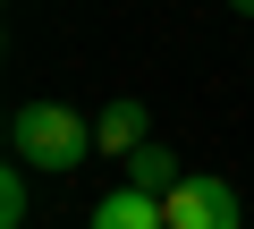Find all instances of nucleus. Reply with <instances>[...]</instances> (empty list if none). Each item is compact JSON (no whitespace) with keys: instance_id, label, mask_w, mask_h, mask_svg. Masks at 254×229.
I'll use <instances>...</instances> for the list:
<instances>
[{"instance_id":"nucleus-1","label":"nucleus","mask_w":254,"mask_h":229,"mask_svg":"<svg viewBox=\"0 0 254 229\" xmlns=\"http://www.w3.org/2000/svg\"><path fill=\"white\" fill-rule=\"evenodd\" d=\"M93 153H102V136H93V119H76L68 102H26L17 119H9V161H26V170L68 178V170L93 161Z\"/></svg>"},{"instance_id":"nucleus-2","label":"nucleus","mask_w":254,"mask_h":229,"mask_svg":"<svg viewBox=\"0 0 254 229\" xmlns=\"http://www.w3.org/2000/svg\"><path fill=\"white\" fill-rule=\"evenodd\" d=\"M161 204H170V229H246L237 187H229V178H212V170H187Z\"/></svg>"},{"instance_id":"nucleus-3","label":"nucleus","mask_w":254,"mask_h":229,"mask_svg":"<svg viewBox=\"0 0 254 229\" xmlns=\"http://www.w3.org/2000/svg\"><path fill=\"white\" fill-rule=\"evenodd\" d=\"M85 229H170V204L161 195H144V187H110L102 204H93V221Z\"/></svg>"},{"instance_id":"nucleus-4","label":"nucleus","mask_w":254,"mask_h":229,"mask_svg":"<svg viewBox=\"0 0 254 229\" xmlns=\"http://www.w3.org/2000/svg\"><path fill=\"white\" fill-rule=\"evenodd\" d=\"M144 128H153V119H144V102H136V93H119L102 119H93V136H102V153H110V161L136 153V145H144Z\"/></svg>"},{"instance_id":"nucleus-5","label":"nucleus","mask_w":254,"mask_h":229,"mask_svg":"<svg viewBox=\"0 0 254 229\" xmlns=\"http://www.w3.org/2000/svg\"><path fill=\"white\" fill-rule=\"evenodd\" d=\"M178 178H187V170H178V153H170L161 136H144L136 153H127V187H144V195H170Z\"/></svg>"},{"instance_id":"nucleus-6","label":"nucleus","mask_w":254,"mask_h":229,"mask_svg":"<svg viewBox=\"0 0 254 229\" xmlns=\"http://www.w3.org/2000/svg\"><path fill=\"white\" fill-rule=\"evenodd\" d=\"M26 221H34V170L9 161L0 170V229H26Z\"/></svg>"},{"instance_id":"nucleus-7","label":"nucleus","mask_w":254,"mask_h":229,"mask_svg":"<svg viewBox=\"0 0 254 229\" xmlns=\"http://www.w3.org/2000/svg\"><path fill=\"white\" fill-rule=\"evenodd\" d=\"M229 9H246V17H254V0H229Z\"/></svg>"}]
</instances>
